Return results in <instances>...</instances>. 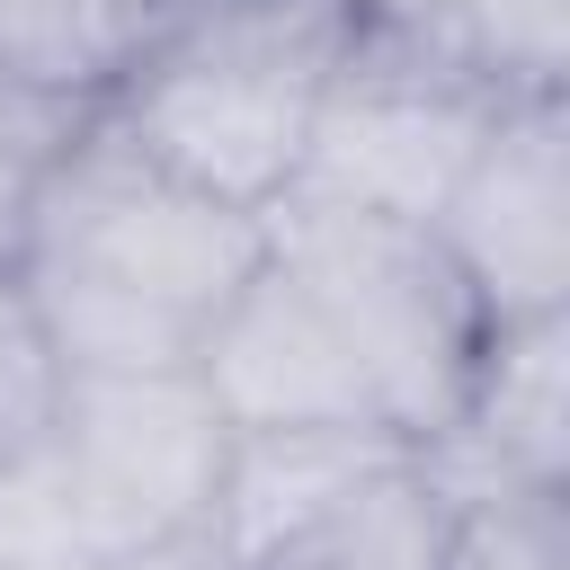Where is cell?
I'll use <instances>...</instances> for the list:
<instances>
[{
	"instance_id": "3957f363",
	"label": "cell",
	"mask_w": 570,
	"mask_h": 570,
	"mask_svg": "<svg viewBox=\"0 0 570 570\" xmlns=\"http://www.w3.org/2000/svg\"><path fill=\"white\" fill-rule=\"evenodd\" d=\"M267 249L330 312L338 347L356 356V374L374 392V419L410 445H436L454 428L472 356L490 338V321L463 294L436 232L365 214V205H330V196H276L267 205Z\"/></svg>"
},
{
	"instance_id": "52a82bcc",
	"label": "cell",
	"mask_w": 570,
	"mask_h": 570,
	"mask_svg": "<svg viewBox=\"0 0 570 570\" xmlns=\"http://www.w3.org/2000/svg\"><path fill=\"white\" fill-rule=\"evenodd\" d=\"M196 374H205L214 410L232 419V436H267V428H383L356 356L330 330V312L303 294V276L276 249L258 258V276L205 330Z\"/></svg>"
},
{
	"instance_id": "8fae6325",
	"label": "cell",
	"mask_w": 570,
	"mask_h": 570,
	"mask_svg": "<svg viewBox=\"0 0 570 570\" xmlns=\"http://www.w3.org/2000/svg\"><path fill=\"white\" fill-rule=\"evenodd\" d=\"M428 18L499 98H570V0H428Z\"/></svg>"
},
{
	"instance_id": "2e32d148",
	"label": "cell",
	"mask_w": 570,
	"mask_h": 570,
	"mask_svg": "<svg viewBox=\"0 0 570 570\" xmlns=\"http://www.w3.org/2000/svg\"><path fill=\"white\" fill-rule=\"evenodd\" d=\"M27 196H36V178L0 169V267H18V249H27Z\"/></svg>"
},
{
	"instance_id": "e0dca14e",
	"label": "cell",
	"mask_w": 570,
	"mask_h": 570,
	"mask_svg": "<svg viewBox=\"0 0 570 570\" xmlns=\"http://www.w3.org/2000/svg\"><path fill=\"white\" fill-rule=\"evenodd\" d=\"M374 9H428V0H374Z\"/></svg>"
},
{
	"instance_id": "9a60e30c",
	"label": "cell",
	"mask_w": 570,
	"mask_h": 570,
	"mask_svg": "<svg viewBox=\"0 0 570 570\" xmlns=\"http://www.w3.org/2000/svg\"><path fill=\"white\" fill-rule=\"evenodd\" d=\"M89 116H98V98L53 89V80L0 62V169H9V178H45V169L71 151V134H80Z\"/></svg>"
},
{
	"instance_id": "277c9868",
	"label": "cell",
	"mask_w": 570,
	"mask_h": 570,
	"mask_svg": "<svg viewBox=\"0 0 570 570\" xmlns=\"http://www.w3.org/2000/svg\"><path fill=\"white\" fill-rule=\"evenodd\" d=\"M499 107L508 98L436 36L428 9H365L356 45H347V62L312 116L294 196L428 223Z\"/></svg>"
},
{
	"instance_id": "4fadbf2b",
	"label": "cell",
	"mask_w": 570,
	"mask_h": 570,
	"mask_svg": "<svg viewBox=\"0 0 570 570\" xmlns=\"http://www.w3.org/2000/svg\"><path fill=\"white\" fill-rule=\"evenodd\" d=\"M436 570H570V499H463Z\"/></svg>"
},
{
	"instance_id": "7a4b0ae2",
	"label": "cell",
	"mask_w": 570,
	"mask_h": 570,
	"mask_svg": "<svg viewBox=\"0 0 570 570\" xmlns=\"http://www.w3.org/2000/svg\"><path fill=\"white\" fill-rule=\"evenodd\" d=\"M374 0H169L107 80V125L187 187L267 214Z\"/></svg>"
},
{
	"instance_id": "6da1fadb",
	"label": "cell",
	"mask_w": 570,
	"mask_h": 570,
	"mask_svg": "<svg viewBox=\"0 0 570 570\" xmlns=\"http://www.w3.org/2000/svg\"><path fill=\"white\" fill-rule=\"evenodd\" d=\"M258 258L267 214L187 187L98 107L27 196L18 276L53 330L62 374H160L196 365L205 330L258 276Z\"/></svg>"
},
{
	"instance_id": "7c38bea8",
	"label": "cell",
	"mask_w": 570,
	"mask_h": 570,
	"mask_svg": "<svg viewBox=\"0 0 570 570\" xmlns=\"http://www.w3.org/2000/svg\"><path fill=\"white\" fill-rule=\"evenodd\" d=\"M62 356H53V330L27 294L18 267H0V463L36 454L62 419Z\"/></svg>"
},
{
	"instance_id": "5bb4252c",
	"label": "cell",
	"mask_w": 570,
	"mask_h": 570,
	"mask_svg": "<svg viewBox=\"0 0 570 570\" xmlns=\"http://www.w3.org/2000/svg\"><path fill=\"white\" fill-rule=\"evenodd\" d=\"M0 570H89V543L71 525L53 445L0 463Z\"/></svg>"
},
{
	"instance_id": "9c48e42d",
	"label": "cell",
	"mask_w": 570,
	"mask_h": 570,
	"mask_svg": "<svg viewBox=\"0 0 570 570\" xmlns=\"http://www.w3.org/2000/svg\"><path fill=\"white\" fill-rule=\"evenodd\" d=\"M410 436L392 428H267V436H232L223 463V499H214V552L232 570H249L285 525H303L312 508H330L347 481L401 463Z\"/></svg>"
},
{
	"instance_id": "30bf717a",
	"label": "cell",
	"mask_w": 570,
	"mask_h": 570,
	"mask_svg": "<svg viewBox=\"0 0 570 570\" xmlns=\"http://www.w3.org/2000/svg\"><path fill=\"white\" fill-rule=\"evenodd\" d=\"M445 525H454V499L428 472V454L410 445L401 463L347 481L330 508H312L303 525H285L249 570H436Z\"/></svg>"
},
{
	"instance_id": "8992f818",
	"label": "cell",
	"mask_w": 570,
	"mask_h": 570,
	"mask_svg": "<svg viewBox=\"0 0 570 570\" xmlns=\"http://www.w3.org/2000/svg\"><path fill=\"white\" fill-rule=\"evenodd\" d=\"M428 232L481 321L570 312V98H508Z\"/></svg>"
},
{
	"instance_id": "ba28073f",
	"label": "cell",
	"mask_w": 570,
	"mask_h": 570,
	"mask_svg": "<svg viewBox=\"0 0 570 570\" xmlns=\"http://www.w3.org/2000/svg\"><path fill=\"white\" fill-rule=\"evenodd\" d=\"M445 499H570V312L490 321L463 410L436 445H419Z\"/></svg>"
},
{
	"instance_id": "5b68a950",
	"label": "cell",
	"mask_w": 570,
	"mask_h": 570,
	"mask_svg": "<svg viewBox=\"0 0 570 570\" xmlns=\"http://www.w3.org/2000/svg\"><path fill=\"white\" fill-rule=\"evenodd\" d=\"M53 472L71 499V525L98 561L169 552L214 525L223 463H232V419L214 410L196 365L160 374H71L62 419H53Z\"/></svg>"
}]
</instances>
